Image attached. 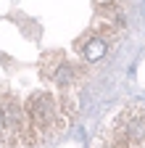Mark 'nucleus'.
Segmentation results:
<instances>
[{
  "label": "nucleus",
  "instance_id": "obj_1",
  "mask_svg": "<svg viewBox=\"0 0 145 148\" xmlns=\"http://www.w3.org/2000/svg\"><path fill=\"white\" fill-rule=\"evenodd\" d=\"M93 148H145V106H124L108 119Z\"/></svg>",
  "mask_w": 145,
  "mask_h": 148
}]
</instances>
